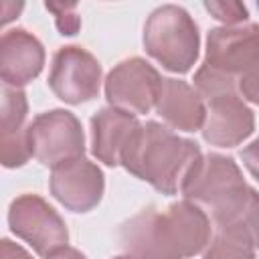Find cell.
Wrapping results in <instances>:
<instances>
[{
  "label": "cell",
  "instance_id": "obj_1",
  "mask_svg": "<svg viewBox=\"0 0 259 259\" xmlns=\"http://www.w3.org/2000/svg\"><path fill=\"white\" fill-rule=\"evenodd\" d=\"M200 160L202 154L196 142L180 138L164 123L148 121L123 152L121 166L158 192L176 194Z\"/></svg>",
  "mask_w": 259,
  "mask_h": 259
},
{
  "label": "cell",
  "instance_id": "obj_2",
  "mask_svg": "<svg viewBox=\"0 0 259 259\" xmlns=\"http://www.w3.org/2000/svg\"><path fill=\"white\" fill-rule=\"evenodd\" d=\"M249 192L237 162L223 154L202 156L182 186L184 198L210 214L217 225L239 219Z\"/></svg>",
  "mask_w": 259,
  "mask_h": 259
},
{
  "label": "cell",
  "instance_id": "obj_3",
  "mask_svg": "<svg viewBox=\"0 0 259 259\" xmlns=\"http://www.w3.org/2000/svg\"><path fill=\"white\" fill-rule=\"evenodd\" d=\"M144 49L164 69L188 73L198 59V26L182 6H158L144 24Z\"/></svg>",
  "mask_w": 259,
  "mask_h": 259
},
{
  "label": "cell",
  "instance_id": "obj_4",
  "mask_svg": "<svg viewBox=\"0 0 259 259\" xmlns=\"http://www.w3.org/2000/svg\"><path fill=\"white\" fill-rule=\"evenodd\" d=\"M28 146L32 158L42 166H59L81 158L85 152V134L75 113L51 109L38 113L28 123Z\"/></svg>",
  "mask_w": 259,
  "mask_h": 259
},
{
  "label": "cell",
  "instance_id": "obj_5",
  "mask_svg": "<svg viewBox=\"0 0 259 259\" xmlns=\"http://www.w3.org/2000/svg\"><path fill=\"white\" fill-rule=\"evenodd\" d=\"M8 227L42 257L65 247L69 241L63 217L38 194H20L10 202Z\"/></svg>",
  "mask_w": 259,
  "mask_h": 259
},
{
  "label": "cell",
  "instance_id": "obj_6",
  "mask_svg": "<svg viewBox=\"0 0 259 259\" xmlns=\"http://www.w3.org/2000/svg\"><path fill=\"white\" fill-rule=\"evenodd\" d=\"M51 91L69 105H79L97 97L101 87V65L83 47H61L49 73Z\"/></svg>",
  "mask_w": 259,
  "mask_h": 259
},
{
  "label": "cell",
  "instance_id": "obj_7",
  "mask_svg": "<svg viewBox=\"0 0 259 259\" xmlns=\"http://www.w3.org/2000/svg\"><path fill=\"white\" fill-rule=\"evenodd\" d=\"M162 77L144 59L132 57L117 63L105 77V99L111 107L130 113H148L156 105Z\"/></svg>",
  "mask_w": 259,
  "mask_h": 259
},
{
  "label": "cell",
  "instance_id": "obj_8",
  "mask_svg": "<svg viewBox=\"0 0 259 259\" xmlns=\"http://www.w3.org/2000/svg\"><path fill=\"white\" fill-rule=\"evenodd\" d=\"M204 63L239 79L245 71L259 63V24L245 22L237 26L212 28L206 36Z\"/></svg>",
  "mask_w": 259,
  "mask_h": 259
},
{
  "label": "cell",
  "instance_id": "obj_9",
  "mask_svg": "<svg viewBox=\"0 0 259 259\" xmlns=\"http://www.w3.org/2000/svg\"><path fill=\"white\" fill-rule=\"evenodd\" d=\"M49 188L67 210L89 212L103 196L105 178L95 162L81 156L55 166L49 178Z\"/></svg>",
  "mask_w": 259,
  "mask_h": 259
},
{
  "label": "cell",
  "instance_id": "obj_10",
  "mask_svg": "<svg viewBox=\"0 0 259 259\" xmlns=\"http://www.w3.org/2000/svg\"><path fill=\"white\" fill-rule=\"evenodd\" d=\"M206 101V119L202 138L210 146L233 148L247 140L255 130V115L239 97L237 89L210 95Z\"/></svg>",
  "mask_w": 259,
  "mask_h": 259
},
{
  "label": "cell",
  "instance_id": "obj_11",
  "mask_svg": "<svg viewBox=\"0 0 259 259\" xmlns=\"http://www.w3.org/2000/svg\"><path fill=\"white\" fill-rule=\"evenodd\" d=\"M160 229L180 259L198 255L210 241V219L190 200H178L160 212Z\"/></svg>",
  "mask_w": 259,
  "mask_h": 259
},
{
  "label": "cell",
  "instance_id": "obj_12",
  "mask_svg": "<svg viewBox=\"0 0 259 259\" xmlns=\"http://www.w3.org/2000/svg\"><path fill=\"white\" fill-rule=\"evenodd\" d=\"M45 65V49L40 40L24 30L10 28L0 38V77L4 85L22 87L38 77Z\"/></svg>",
  "mask_w": 259,
  "mask_h": 259
},
{
  "label": "cell",
  "instance_id": "obj_13",
  "mask_svg": "<svg viewBox=\"0 0 259 259\" xmlns=\"http://www.w3.org/2000/svg\"><path fill=\"white\" fill-rule=\"evenodd\" d=\"M142 127L138 117L117 107H103L91 117V152L105 166H119L123 152Z\"/></svg>",
  "mask_w": 259,
  "mask_h": 259
},
{
  "label": "cell",
  "instance_id": "obj_14",
  "mask_svg": "<svg viewBox=\"0 0 259 259\" xmlns=\"http://www.w3.org/2000/svg\"><path fill=\"white\" fill-rule=\"evenodd\" d=\"M154 107L170 127L180 132L202 130L206 119V105L202 97L192 85L180 79L162 77Z\"/></svg>",
  "mask_w": 259,
  "mask_h": 259
},
{
  "label": "cell",
  "instance_id": "obj_15",
  "mask_svg": "<svg viewBox=\"0 0 259 259\" xmlns=\"http://www.w3.org/2000/svg\"><path fill=\"white\" fill-rule=\"evenodd\" d=\"M119 245L127 259H180L166 243L160 212L150 206L119 227Z\"/></svg>",
  "mask_w": 259,
  "mask_h": 259
},
{
  "label": "cell",
  "instance_id": "obj_16",
  "mask_svg": "<svg viewBox=\"0 0 259 259\" xmlns=\"http://www.w3.org/2000/svg\"><path fill=\"white\" fill-rule=\"evenodd\" d=\"M202 259H255V243L243 221L219 223Z\"/></svg>",
  "mask_w": 259,
  "mask_h": 259
},
{
  "label": "cell",
  "instance_id": "obj_17",
  "mask_svg": "<svg viewBox=\"0 0 259 259\" xmlns=\"http://www.w3.org/2000/svg\"><path fill=\"white\" fill-rule=\"evenodd\" d=\"M28 113V101L22 89L4 85L2 87V105H0V136L16 134L20 130H26Z\"/></svg>",
  "mask_w": 259,
  "mask_h": 259
},
{
  "label": "cell",
  "instance_id": "obj_18",
  "mask_svg": "<svg viewBox=\"0 0 259 259\" xmlns=\"http://www.w3.org/2000/svg\"><path fill=\"white\" fill-rule=\"evenodd\" d=\"M204 8L219 18L221 22H225V26H237L241 22H245L249 18V12L245 8L243 2L237 0H227V2H204Z\"/></svg>",
  "mask_w": 259,
  "mask_h": 259
},
{
  "label": "cell",
  "instance_id": "obj_19",
  "mask_svg": "<svg viewBox=\"0 0 259 259\" xmlns=\"http://www.w3.org/2000/svg\"><path fill=\"white\" fill-rule=\"evenodd\" d=\"M45 6H47V10H51V12L55 14V18H57V28L61 30V34L71 36V34H75V32L79 30L81 20H79V16L75 14L77 4H49V2H47Z\"/></svg>",
  "mask_w": 259,
  "mask_h": 259
},
{
  "label": "cell",
  "instance_id": "obj_20",
  "mask_svg": "<svg viewBox=\"0 0 259 259\" xmlns=\"http://www.w3.org/2000/svg\"><path fill=\"white\" fill-rule=\"evenodd\" d=\"M243 221V225L247 227V231L251 233L253 237V243L255 247H259V192L251 188L249 192V198L245 202V208L239 217Z\"/></svg>",
  "mask_w": 259,
  "mask_h": 259
},
{
  "label": "cell",
  "instance_id": "obj_21",
  "mask_svg": "<svg viewBox=\"0 0 259 259\" xmlns=\"http://www.w3.org/2000/svg\"><path fill=\"white\" fill-rule=\"evenodd\" d=\"M239 91L247 101L259 105V63L239 77Z\"/></svg>",
  "mask_w": 259,
  "mask_h": 259
},
{
  "label": "cell",
  "instance_id": "obj_22",
  "mask_svg": "<svg viewBox=\"0 0 259 259\" xmlns=\"http://www.w3.org/2000/svg\"><path fill=\"white\" fill-rule=\"evenodd\" d=\"M241 160H243L245 168L253 174V178L259 180V138L253 140L249 146L243 148V152H241Z\"/></svg>",
  "mask_w": 259,
  "mask_h": 259
},
{
  "label": "cell",
  "instance_id": "obj_23",
  "mask_svg": "<svg viewBox=\"0 0 259 259\" xmlns=\"http://www.w3.org/2000/svg\"><path fill=\"white\" fill-rule=\"evenodd\" d=\"M0 259H32V257L22 245L12 243L10 239H2V243H0Z\"/></svg>",
  "mask_w": 259,
  "mask_h": 259
},
{
  "label": "cell",
  "instance_id": "obj_24",
  "mask_svg": "<svg viewBox=\"0 0 259 259\" xmlns=\"http://www.w3.org/2000/svg\"><path fill=\"white\" fill-rule=\"evenodd\" d=\"M45 259H87V257H85V255H83L79 249L65 245V247H61V249L53 251L51 255H47Z\"/></svg>",
  "mask_w": 259,
  "mask_h": 259
},
{
  "label": "cell",
  "instance_id": "obj_25",
  "mask_svg": "<svg viewBox=\"0 0 259 259\" xmlns=\"http://www.w3.org/2000/svg\"><path fill=\"white\" fill-rule=\"evenodd\" d=\"M113 259H127V257H113Z\"/></svg>",
  "mask_w": 259,
  "mask_h": 259
},
{
  "label": "cell",
  "instance_id": "obj_26",
  "mask_svg": "<svg viewBox=\"0 0 259 259\" xmlns=\"http://www.w3.org/2000/svg\"><path fill=\"white\" fill-rule=\"evenodd\" d=\"M257 8H259V2H257Z\"/></svg>",
  "mask_w": 259,
  "mask_h": 259
}]
</instances>
